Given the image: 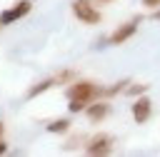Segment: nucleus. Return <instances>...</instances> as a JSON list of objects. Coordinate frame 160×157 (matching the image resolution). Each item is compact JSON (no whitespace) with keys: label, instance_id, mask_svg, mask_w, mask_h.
Wrapping results in <instances>:
<instances>
[{"label":"nucleus","instance_id":"nucleus-1","mask_svg":"<svg viewBox=\"0 0 160 157\" xmlns=\"http://www.w3.org/2000/svg\"><path fill=\"white\" fill-rule=\"evenodd\" d=\"M65 95H68V110L70 112H82L90 102H95L100 95H105V90L98 87L90 80H72Z\"/></svg>","mask_w":160,"mask_h":157},{"label":"nucleus","instance_id":"nucleus-2","mask_svg":"<svg viewBox=\"0 0 160 157\" xmlns=\"http://www.w3.org/2000/svg\"><path fill=\"white\" fill-rule=\"evenodd\" d=\"M72 15L85 25H98L102 20V15L92 0H72Z\"/></svg>","mask_w":160,"mask_h":157},{"label":"nucleus","instance_id":"nucleus-3","mask_svg":"<svg viewBox=\"0 0 160 157\" xmlns=\"http://www.w3.org/2000/svg\"><path fill=\"white\" fill-rule=\"evenodd\" d=\"M138 25H140V17H132L130 22H122V25H118V30L108 37V42L110 45H122V42H128L135 32H138Z\"/></svg>","mask_w":160,"mask_h":157},{"label":"nucleus","instance_id":"nucleus-4","mask_svg":"<svg viewBox=\"0 0 160 157\" xmlns=\"http://www.w3.org/2000/svg\"><path fill=\"white\" fill-rule=\"evenodd\" d=\"M30 7H32V2H30V0H18L12 7H8V10H2V12H0V22H2V25H12L15 20L25 17V15L30 12Z\"/></svg>","mask_w":160,"mask_h":157},{"label":"nucleus","instance_id":"nucleus-5","mask_svg":"<svg viewBox=\"0 0 160 157\" xmlns=\"http://www.w3.org/2000/svg\"><path fill=\"white\" fill-rule=\"evenodd\" d=\"M130 112H132V120H135L138 125H145V122L150 120V115H152V102H150L145 95H140V97H135Z\"/></svg>","mask_w":160,"mask_h":157},{"label":"nucleus","instance_id":"nucleus-6","mask_svg":"<svg viewBox=\"0 0 160 157\" xmlns=\"http://www.w3.org/2000/svg\"><path fill=\"white\" fill-rule=\"evenodd\" d=\"M85 152H88V155H92V157L110 155V152H112V140H110L108 135H98V137L88 140V145H85Z\"/></svg>","mask_w":160,"mask_h":157},{"label":"nucleus","instance_id":"nucleus-7","mask_svg":"<svg viewBox=\"0 0 160 157\" xmlns=\"http://www.w3.org/2000/svg\"><path fill=\"white\" fill-rule=\"evenodd\" d=\"M85 115H88V120L95 125V122H102L108 115H110V105L108 102H102V100H95V102H90L88 107H85Z\"/></svg>","mask_w":160,"mask_h":157},{"label":"nucleus","instance_id":"nucleus-8","mask_svg":"<svg viewBox=\"0 0 160 157\" xmlns=\"http://www.w3.org/2000/svg\"><path fill=\"white\" fill-rule=\"evenodd\" d=\"M52 85H55V80H52V77H50V80H42V82H38V85H32V87L28 90V100H32V97H38V95L48 92Z\"/></svg>","mask_w":160,"mask_h":157},{"label":"nucleus","instance_id":"nucleus-9","mask_svg":"<svg viewBox=\"0 0 160 157\" xmlns=\"http://www.w3.org/2000/svg\"><path fill=\"white\" fill-rule=\"evenodd\" d=\"M68 130H70V120H65V117L52 120V122L48 125V132H52V135H62V132H68Z\"/></svg>","mask_w":160,"mask_h":157},{"label":"nucleus","instance_id":"nucleus-10","mask_svg":"<svg viewBox=\"0 0 160 157\" xmlns=\"http://www.w3.org/2000/svg\"><path fill=\"white\" fill-rule=\"evenodd\" d=\"M148 90H150V85H148V82H135V85L130 82V85H128V90H125V95H128V97H140V95H145Z\"/></svg>","mask_w":160,"mask_h":157},{"label":"nucleus","instance_id":"nucleus-11","mask_svg":"<svg viewBox=\"0 0 160 157\" xmlns=\"http://www.w3.org/2000/svg\"><path fill=\"white\" fill-rule=\"evenodd\" d=\"M52 80H55V85H65V82H72V80H75V72H72V70H62V72H58Z\"/></svg>","mask_w":160,"mask_h":157},{"label":"nucleus","instance_id":"nucleus-12","mask_svg":"<svg viewBox=\"0 0 160 157\" xmlns=\"http://www.w3.org/2000/svg\"><path fill=\"white\" fill-rule=\"evenodd\" d=\"M128 85H130V80L125 77V80L115 82L112 87H108V90H105V95H110V97H112V95H118V92H125V90H128Z\"/></svg>","mask_w":160,"mask_h":157},{"label":"nucleus","instance_id":"nucleus-13","mask_svg":"<svg viewBox=\"0 0 160 157\" xmlns=\"http://www.w3.org/2000/svg\"><path fill=\"white\" fill-rule=\"evenodd\" d=\"M142 5L148 10H155V7H160V0H142Z\"/></svg>","mask_w":160,"mask_h":157},{"label":"nucleus","instance_id":"nucleus-14","mask_svg":"<svg viewBox=\"0 0 160 157\" xmlns=\"http://www.w3.org/2000/svg\"><path fill=\"white\" fill-rule=\"evenodd\" d=\"M150 17H152V20H160V7H155V10H150Z\"/></svg>","mask_w":160,"mask_h":157},{"label":"nucleus","instance_id":"nucleus-15","mask_svg":"<svg viewBox=\"0 0 160 157\" xmlns=\"http://www.w3.org/2000/svg\"><path fill=\"white\" fill-rule=\"evenodd\" d=\"M5 152H8V145H5L2 140H0V155H5Z\"/></svg>","mask_w":160,"mask_h":157},{"label":"nucleus","instance_id":"nucleus-16","mask_svg":"<svg viewBox=\"0 0 160 157\" xmlns=\"http://www.w3.org/2000/svg\"><path fill=\"white\" fill-rule=\"evenodd\" d=\"M95 5H108V2H112V0H92Z\"/></svg>","mask_w":160,"mask_h":157},{"label":"nucleus","instance_id":"nucleus-17","mask_svg":"<svg viewBox=\"0 0 160 157\" xmlns=\"http://www.w3.org/2000/svg\"><path fill=\"white\" fill-rule=\"evenodd\" d=\"M2 132H5V127H2V122H0V140H2Z\"/></svg>","mask_w":160,"mask_h":157},{"label":"nucleus","instance_id":"nucleus-18","mask_svg":"<svg viewBox=\"0 0 160 157\" xmlns=\"http://www.w3.org/2000/svg\"><path fill=\"white\" fill-rule=\"evenodd\" d=\"M0 27H2V22H0Z\"/></svg>","mask_w":160,"mask_h":157}]
</instances>
